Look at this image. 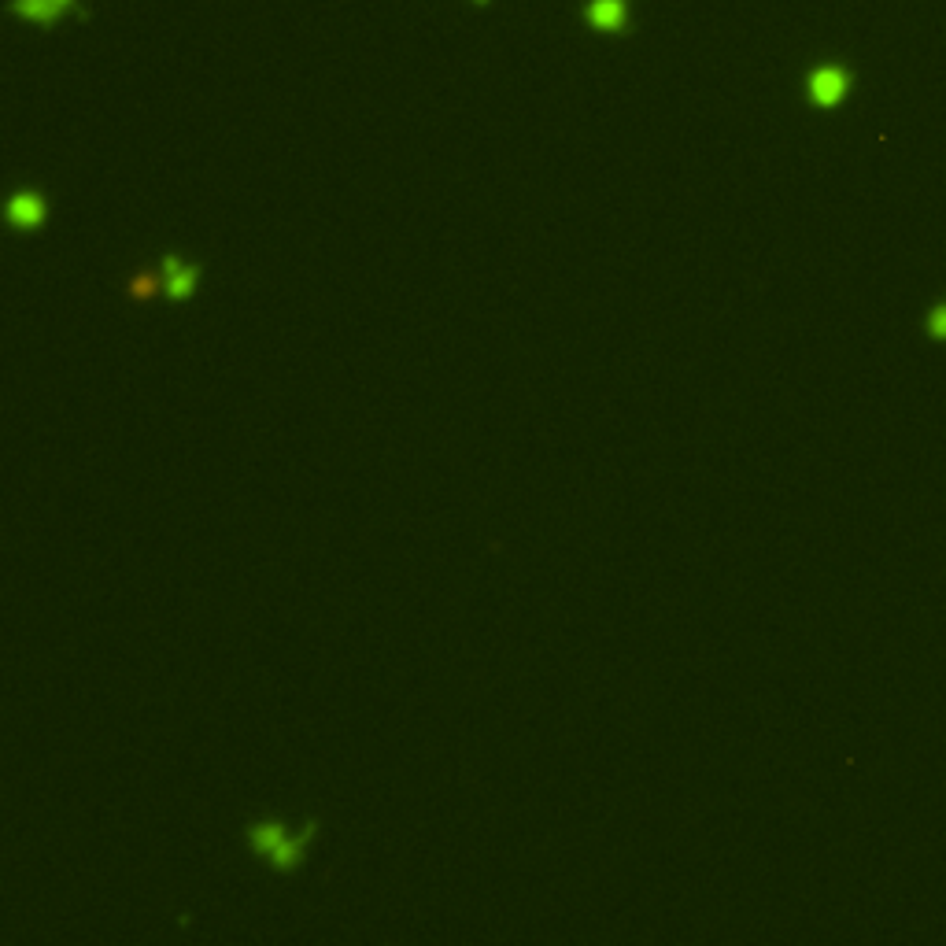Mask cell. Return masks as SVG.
Segmentation results:
<instances>
[{"instance_id":"cell-2","label":"cell","mask_w":946,"mask_h":946,"mask_svg":"<svg viewBox=\"0 0 946 946\" xmlns=\"http://www.w3.org/2000/svg\"><path fill=\"white\" fill-rule=\"evenodd\" d=\"M159 274H163V292H167L170 304H185L196 292V281H200V267L182 259L178 252H167L163 263H159Z\"/></svg>"},{"instance_id":"cell-4","label":"cell","mask_w":946,"mask_h":946,"mask_svg":"<svg viewBox=\"0 0 946 946\" xmlns=\"http://www.w3.org/2000/svg\"><path fill=\"white\" fill-rule=\"evenodd\" d=\"M581 15L584 23L599 30V34H629L632 0H588Z\"/></svg>"},{"instance_id":"cell-1","label":"cell","mask_w":946,"mask_h":946,"mask_svg":"<svg viewBox=\"0 0 946 946\" xmlns=\"http://www.w3.org/2000/svg\"><path fill=\"white\" fill-rule=\"evenodd\" d=\"M8 12H12L15 19H23V23L45 26V30L60 26L67 15H82V19L89 15L82 8V0H12Z\"/></svg>"},{"instance_id":"cell-7","label":"cell","mask_w":946,"mask_h":946,"mask_svg":"<svg viewBox=\"0 0 946 946\" xmlns=\"http://www.w3.org/2000/svg\"><path fill=\"white\" fill-rule=\"evenodd\" d=\"M244 839H248V847H252L259 858H270V854L289 839V825L278 821V817H267V821H255V825L244 828Z\"/></svg>"},{"instance_id":"cell-8","label":"cell","mask_w":946,"mask_h":946,"mask_svg":"<svg viewBox=\"0 0 946 946\" xmlns=\"http://www.w3.org/2000/svg\"><path fill=\"white\" fill-rule=\"evenodd\" d=\"M163 289V274H152V270H141L130 285H126V292L134 296L137 304H145V300H156V292Z\"/></svg>"},{"instance_id":"cell-3","label":"cell","mask_w":946,"mask_h":946,"mask_svg":"<svg viewBox=\"0 0 946 946\" xmlns=\"http://www.w3.org/2000/svg\"><path fill=\"white\" fill-rule=\"evenodd\" d=\"M4 215H8V226H12V230L34 233L49 219V200L37 193V189H19V193L8 200Z\"/></svg>"},{"instance_id":"cell-9","label":"cell","mask_w":946,"mask_h":946,"mask_svg":"<svg viewBox=\"0 0 946 946\" xmlns=\"http://www.w3.org/2000/svg\"><path fill=\"white\" fill-rule=\"evenodd\" d=\"M932 333L935 337H946V307H939L932 315Z\"/></svg>"},{"instance_id":"cell-10","label":"cell","mask_w":946,"mask_h":946,"mask_svg":"<svg viewBox=\"0 0 946 946\" xmlns=\"http://www.w3.org/2000/svg\"><path fill=\"white\" fill-rule=\"evenodd\" d=\"M473 4H481V8H485V4H488V0H473Z\"/></svg>"},{"instance_id":"cell-5","label":"cell","mask_w":946,"mask_h":946,"mask_svg":"<svg viewBox=\"0 0 946 946\" xmlns=\"http://www.w3.org/2000/svg\"><path fill=\"white\" fill-rule=\"evenodd\" d=\"M850 89V74L843 71V67H817V71L810 74V100L817 104V108H832V104H839V100L847 97Z\"/></svg>"},{"instance_id":"cell-6","label":"cell","mask_w":946,"mask_h":946,"mask_svg":"<svg viewBox=\"0 0 946 946\" xmlns=\"http://www.w3.org/2000/svg\"><path fill=\"white\" fill-rule=\"evenodd\" d=\"M315 836H318V821H307V825L300 828L296 836L289 832V839H285V843H281V847L270 854L267 865L274 869V873H292L296 865L304 862V850H307V843H311Z\"/></svg>"}]
</instances>
